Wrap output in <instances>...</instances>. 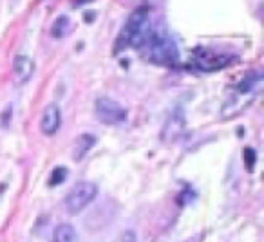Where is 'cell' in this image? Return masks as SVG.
I'll return each mask as SVG.
<instances>
[{
    "label": "cell",
    "instance_id": "cell-1",
    "mask_svg": "<svg viewBox=\"0 0 264 242\" xmlns=\"http://www.w3.org/2000/svg\"><path fill=\"white\" fill-rule=\"evenodd\" d=\"M152 33L154 29H152L150 9L145 6L138 7L129 15L121 33L118 34L116 44H114V54H118V51H125L127 47L141 49L143 45L148 44Z\"/></svg>",
    "mask_w": 264,
    "mask_h": 242
},
{
    "label": "cell",
    "instance_id": "cell-2",
    "mask_svg": "<svg viewBox=\"0 0 264 242\" xmlns=\"http://www.w3.org/2000/svg\"><path fill=\"white\" fill-rule=\"evenodd\" d=\"M148 58L157 65L174 67L179 62V49L176 40L165 31H154L148 40Z\"/></svg>",
    "mask_w": 264,
    "mask_h": 242
},
{
    "label": "cell",
    "instance_id": "cell-3",
    "mask_svg": "<svg viewBox=\"0 0 264 242\" xmlns=\"http://www.w3.org/2000/svg\"><path fill=\"white\" fill-rule=\"evenodd\" d=\"M98 195V186L94 183H80L67 193L65 197V210L67 214L76 215L84 212Z\"/></svg>",
    "mask_w": 264,
    "mask_h": 242
},
{
    "label": "cell",
    "instance_id": "cell-4",
    "mask_svg": "<svg viewBox=\"0 0 264 242\" xmlns=\"http://www.w3.org/2000/svg\"><path fill=\"white\" fill-rule=\"evenodd\" d=\"M94 114L103 125H119L127 119V108L111 98H98L94 105Z\"/></svg>",
    "mask_w": 264,
    "mask_h": 242
},
{
    "label": "cell",
    "instance_id": "cell-5",
    "mask_svg": "<svg viewBox=\"0 0 264 242\" xmlns=\"http://www.w3.org/2000/svg\"><path fill=\"white\" fill-rule=\"evenodd\" d=\"M232 62V56L221 54V53H212L208 49H197L194 53V63L201 71H219L225 69Z\"/></svg>",
    "mask_w": 264,
    "mask_h": 242
},
{
    "label": "cell",
    "instance_id": "cell-6",
    "mask_svg": "<svg viewBox=\"0 0 264 242\" xmlns=\"http://www.w3.org/2000/svg\"><path fill=\"white\" fill-rule=\"evenodd\" d=\"M62 125V112L57 103H49L42 112L40 118V130L45 135H55Z\"/></svg>",
    "mask_w": 264,
    "mask_h": 242
},
{
    "label": "cell",
    "instance_id": "cell-7",
    "mask_svg": "<svg viewBox=\"0 0 264 242\" xmlns=\"http://www.w3.org/2000/svg\"><path fill=\"white\" fill-rule=\"evenodd\" d=\"M34 73V62L26 54H18L13 62V74L17 83H28Z\"/></svg>",
    "mask_w": 264,
    "mask_h": 242
},
{
    "label": "cell",
    "instance_id": "cell-8",
    "mask_svg": "<svg viewBox=\"0 0 264 242\" xmlns=\"http://www.w3.org/2000/svg\"><path fill=\"white\" fill-rule=\"evenodd\" d=\"M71 31H73V22H71V18H69L67 15H60V17L53 22L49 33L53 38L62 40V38H65V36H69Z\"/></svg>",
    "mask_w": 264,
    "mask_h": 242
},
{
    "label": "cell",
    "instance_id": "cell-9",
    "mask_svg": "<svg viewBox=\"0 0 264 242\" xmlns=\"http://www.w3.org/2000/svg\"><path fill=\"white\" fill-rule=\"evenodd\" d=\"M96 145V137L90 134H82L76 139V145H74V161H80V159H84L87 156L90 148Z\"/></svg>",
    "mask_w": 264,
    "mask_h": 242
},
{
    "label": "cell",
    "instance_id": "cell-10",
    "mask_svg": "<svg viewBox=\"0 0 264 242\" xmlns=\"http://www.w3.org/2000/svg\"><path fill=\"white\" fill-rule=\"evenodd\" d=\"M74 239H76V231L69 222L58 224L53 231V242H74Z\"/></svg>",
    "mask_w": 264,
    "mask_h": 242
},
{
    "label": "cell",
    "instance_id": "cell-11",
    "mask_svg": "<svg viewBox=\"0 0 264 242\" xmlns=\"http://www.w3.org/2000/svg\"><path fill=\"white\" fill-rule=\"evenodd\" d=\"M261 80H263V74H261V71H253L252 74H248L246 78L242 80L237 89H239V92H242V94H248L250 90H253V87H255V85L261 83Z\"/></svg>",
    "mask_w": 264,
    "mask_h": 242
},
{
    "label": "cell",
    "instance_id": "cell-12",
    "mask_svg": "<svg viewBox=\"0 0 264 242\" xmlns=\"http://www.w3.org/2000/svg\"><path fill=\"white\" fill-rule=\"evenodd\" d=\"M65 179H67V168H63V166H57V168L53 170V174H51V177H49V186L62 185Z\"/></svg>",
    "mask_w": 264,
    "mask_h": 242
},
{
    "label": "cell",
    "instance_id": "cell-13",
    "mask_svg": "<svg viewBox=\"0 0 264 242\" xmlns=\"http://www.w3.org/2000/svg\"><path fill=\"white\" fill-rule=\"evenodd\" d=\"M255 163H257V154L252 147H246L244 148V166H246L248 172H253Z\"/></svg>",
    "mask_w": 264,
    "mask_h": 242
},
{
    "label": "cell",
    "instance_id": "cell-14",
    "mask_svg": "<svg viewBox=\"0 0 264 242\" xmlns=\"http://www.w3.org/2000/svg\"><path fill=\"white\" fill-rule=\"evenodd\" d=\"M121 242H138V235H136L134 230H127L123 231V237H121Z\"/></svg>",
    "mask_w": 264,
    "mask_h": 242
},
{
    "label": "cell",
    "instance_id": "cell-15",
    "mask_svg": "<svg viewBox=\"0 0 264 242\" xmlns=\"http://www.w3.org/2000/svg\"><path fill=\"white\" fill-rule=\"evenodd\" d=\"M9 119H11V105L2 112V118H0V121H2V127L4 129H7L9 127Z\"/></svg>",
    "mask_w": 264,
    "mask_h": 242
}]
</instances>
